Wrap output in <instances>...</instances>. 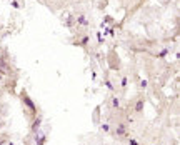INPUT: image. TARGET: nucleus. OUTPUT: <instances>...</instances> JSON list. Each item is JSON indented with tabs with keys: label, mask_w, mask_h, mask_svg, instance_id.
<instances>
[{
	"label": "nucleus",
	"mask_w": 180,
	"mask_h": 145,
	"mask_svg": "<svg viewBox=\"0 0 180 145\" xmlns=\"http://www.w3.org/2000/svg\"><path fill=\"white\" fill-rule=\"evenodd\" d=\"M43 142H45V135H43V133H37L35 145H43Z\"/></svg>",
	"instance_id": "f257e3e1"
},
{
	"label": "nucleus",
	"mask_w": 180,
	"mask_h": 145,
	"mask_svg": "<svg viewBox=\"0 0 180 145\" xmlns=\"http://www.w3.org/2000/svg\"><path fill=\"white\" fill-rule=\"evenodd\" d=\"M0 77H2V75H0Z\"/></svg>",
	"instance_id": "0eeeda50"
},
{
	"label": "nucleus",
	"mask_w": 180,
	"mask_h": 145,
	"mask_svg": "<svg viewBox=\"0 0 180 145\" xmlns=\"http://www.w3.org/2000/svg\"><path fill=\"white\" fill-rule=\"evenodd\" d=\"M117 135H125V125L120 123L119 127H117Z\"/></svg>",
	"instance_id": "7ed1b4c3"
},
{
	"label": "nucleus",
	"mask_w": 180,
	"mask_h": 145,
	"mask_svg": "<svg viewBox=\"0 0 180 145\" xmlns=\"http://www.w3.org/2000/svg\"><path fill=\"white\" fill-rule=\"evenodd\" d=\"M142 109H144V102H137V105H135V110H137V112H140Z\"/></svg>",
	"instance_id": "39448f33"
},
{
	"label": "nucleus",
	"mask_w": 180,
	"mask_h": 145,
	"mask_svg": "<svg viewBox=\"0 0 180 145\" xmlns=\"http://www.w3.org/2000/svg\"><path fill=\"white\" fill-rule=\"evenodd\" d=\"M114 107H115V109L119 107V99H114Z\"/></svg>",
	"instance_id": "423d86ee"
},
{
	"label": "nucleus",
	"mask_w": 180,
	"mask_h": 145,
	"mask_svg": "<svg viewBox=\"0 0 180 145\" xmlns=\"http://www.w3.org/2000/svg\"><path fill=\"white\" fill-rule=\"evenodd\" d=\"M23 102H25L28 107H30V110H35V105H33V102L28 99V95H25V94H23Z\"/></svg>",
	"instance_id": "f03ea898"
},
{
	"label": "nucleus",
	"mask_w": 180,
	"mask_h": 145,
	"mask_svg": "<svg viewBox=\"0 0 180 145\" xmlns=\"http://www.w3.org/2000/svg\"><path fill=\"white\" fill-rule=\"evenodd\" d=\"M38 127H40V118H37V120H35V123H33V127H32V130H33V132H35V130H37Z\"/></svg>",
	"instance_id": "20e7f679"
}]
</instances>
